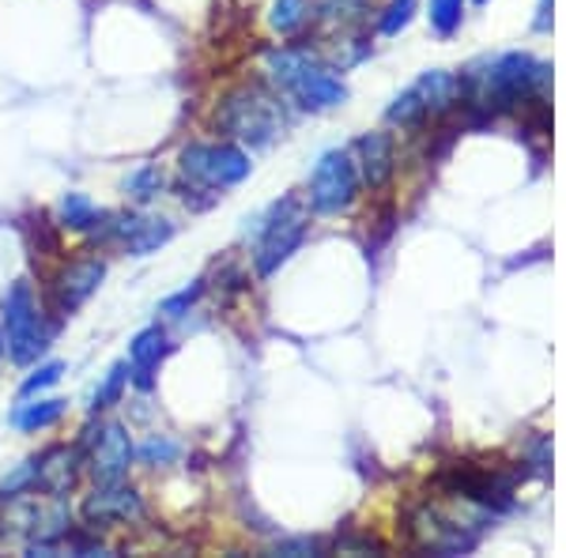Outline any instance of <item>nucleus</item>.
Returning a JSON list of instances; mask_svg holds the SVG:
<instances>
[{
    "instance_id": "18",
    "label": "nucleus",
    "mask_w": 566,
    "mask_h": 558,
    "mask_svg": "<svg viewBox=\"0 0 566 558\" xmlns=\"http://www.w3.org/2000/svg\"><path fill=\"white\" fill-rule=\"evenodd\" d=\"M65 400H34V404H23L20 411H12V427H20V430H45V427H53L61 415H65Z\"/></svg>"
},
{
    "instance_id": "4",
    "label": "nucleus",
    "mask_w": 566,
    "mask_h": 558,
    "mask_svg": "<svg viewBox=\"0 0 566 558\" xmlns=\"http://www.w3.org/2000/svg\"><path fill=\"white\" fill-rule=\"evenodd\" d=\"M4 325H0V336H4V351L15 366H31L39 355L50 347L53 328L45 325L42 306L34 298V287L27 280L12 283L4 295Z\"/></svg>"
},
{
    "instance_id": "5",
    "label": "nucleus",
    "mask_w": 566,
    "mask_h": 558,
    "mask_svg": "<svg viewBox=\"0 0 566 558\" xmlns=\"http://www.w3.org/2000/svg\"><path fill=\"white\" fill-rule=\"evenodd\" d=\"M178 170L189 189L219 193L250 178V155L239 144H189L178 155Z\"/></svg>"
},
{
    "instance_id": "23",
    "label": "nucleus",
    "mask_w": 566,
    "mask_h": 558,
    "mask_svg": "<svg viewBox=\"0 0 566 558\" xmlns=\"http://www.w3.org/2000/svg\"><path fill=\"white\" fill-rule=\"evenodd\" d=\"M412 15H416V0H389V8L381 12L378 31L381 34H400L408 23H412Z\"/></svg>"
},
{
    "instance_id": "9",
    "label": "nucleus",
    "mask_w": 566,
    "mask_h": 558,
    "mask_svg": "<svg viewBox=\"0 0 566 558\" xmlns=\"http://www.w3.org/2000/svg\"><path fill=\"white\" fill-rule=\"evenodd\" d=\"M133 438L117 419H106L84 434V464L95 483H122L133 468Z\"/></svg>"
},
{
    "instance_id": "17",
    "label": "nucleus",
    "mask_w": 566,
    "mask_h": 558,
    "mask_svg": "<svg viewBox=\"0 0 566 558\" xmlns=\"http://www.w3.org/2000/svg\"><path fill=\"white\" fill-rule=\"evenodd\" d=\"M57 219H61V227H65V231L87 234V231H95V227H98L103 212L91 204L87 193H65V197H61V204H57Z\"/></svg>"
},
{
    "instance_id": "7",
    "label": "nucleus",
    "mask_w": 566,
    "mask_h": 558,
    "mask_svg": "<svg viewBox=\"0 0 566 558\" xmlns=\"http://www.w3.org/2000/svg\"><path fill=\"white\" fill-rule=\"evenodd\" d=\"M547 80H552V72L541 61H533L528 53H506V57L491 61L488 72H472L469 84H480L483 91V103H514L517 95H533V91H541Z\"/></svg>"
},
{
    "instance_id": "20",
    "label": "nucleus",
    "mask_w": 566,
    "mask_h": 558,
    "mask_svg": "<svg viewBox=\"0 0 566 558\" xmlns=\"http://www.w3.org/2000/svg\"><path fill=\"white\" fill-rule=\"evenodd\" d=\"M125 386H129V362H117V366H109V373L103 378V386H98V389H95V397H91V408H95V411L114 408L117 400H122Z\"/></svg>"
},
{
    "instance_id": "14",
    "label": "nucleus",
    "mask_w": 566,
    "mask_h": 558,
    "mask_svg": "<svg viewBox=\"0 0 566 558\" xmlns=\"http://www.w3.org/2000/svg\"><path fill=\"white\" fill-rule=\"evenodd\" d=\"M80 464H84L80 450L50 445L42 456H34V491L65 498V494L76 491V483H80Z\"/></svg>"
},
{
    "instance_id": "12",
    "label": "nucleus",
    "mask_w": 566,
    "mask_h": 558,
    "mask_svg": "<svg viewBox=\"0 0 566 558\" xmlns=\"http://www.w3.org/2000/svg\"><path fill=\"white\" fill-rule=\"evenodd\" d=\"M84 517L87 525H129V520H140L144 517V502L140 494L133 487H125L122 483H98L95 494H87L84 502Z\"/></svg>"
},
{
    "instance_id": "2",
    "label": "nucleus",
    "mask_w": 566,
    "mask_h": 558,
    "mask_svg": "<svg viewBox=\"0 0 566 558\" xmlns=\"http://www.w3.org/2000/svg\"><path fill=\"white\" fill-rule=\"evenodd\" d=\"M283 106L261 87H239L219 103L216 109V129L250 148H264L283 133Z\"/></svg>"
},
{
    "instance_id": "21",
    "label": "nucleus",
    "mask_w": 566,
    "mask_h": 558,
    "mask_svg": "<svg viewBox=\"0 0 566 558\" xmlns=\"http://www.w3.org/2000/svg\"><path fill=\"white\" fill-rule=\"evenodd\" d=\"M461 20H464V0H431V27H434V34L450 39V34H458Z\"/></svg>"
},
{
    "instance_id": "15",
    "label": "nucleus",
    "mask_w": 566,
    "mask_h": 558,
    "mask_svg": "<svg viewBox=\"0 0 566 558\" xmlns=\"http://www.w3.org/2000/svg\"><path fill=\"white\" fill-rule=\"evenodd\" d=\"M355 170L363 173L370 189H381L397 170V155H392V140L386 133H367L355 140Z\"/></svg>"
},
{
    "instance_id": "28",
    "label": "nucleus",
    "mask_w": 566,
    "mask_h": 558,
    "mask_svg": "<svg viewBox=\"0 0 566 558\" xmlns=\"http://www.w3.org/2000/svg\"><path fill=\"white\" fill-rule=\"evenodd\" d=\"M476 4H488V0H476Z\"/></svg>"
},
{
    "instance_id": "1",
    "label": "nucleus",
    "mask_w": 566,
    "mask_h": 558,
    "mask_svg": "<svg viewBox=\"0 0 566 558\" xmlns=\"http://www.w3.org/2000/svg\"><path fill=\"white\" fill-rule=\"evenodd\" d=\"M269 76L303 109H333L348 98V87L333 69H325L314 53L291 50V45L269 53Z\"/></svg>"
},
{
    "instance_id": "3",
    "label": "nucleus",
    "mask_w": 566,
    "mask_h": 558,
    "mask_svg": "<svg viewBox=\"0 0 566 558\" xmlns=\"http://www.w3.org/2000/svg\"><path fill=\"white\" fill-rule=\"evenodd\" d=\"M12 506L4 509L0 517V536L8 539H27L31 555H50L57 539L69 536V525H72V509L65 498L57 494H45V498H8Z\"/></svg>"
},
{
    "instance_id": "26",
    "label": "nucleus",
    "mask_w": 566,
    "mask_h": 558,
    "mask_svg": "<svg viewBox=\"0 0 566 558\" xmlns=\"http://www.w3.org/2000/svg\"><path fill=\"white\" fill-rule=\"evenodd\" d=\"M170 456H178V445L167 442V438H163V442H159V438H151V442L140 450V461L151 464V468H155V464H163V461H170Z\"/></svg>"
},
{
    "instance_id": "24",
    "label": "nucleus",
    "mask_w": 566,
    "mask_h": 558,
    "mask_svg": "<svg viewBox=\"0 0 566 558\" xmlns=\"http://www.w3.org/2000/svg\"><path fill=\"white\" fill-rule=\"evenodd\" d=\"M61 373H65V362H42L39 370H34L31 378H27L23 386H20V397H34V392H42V389L57 386Z\"/></svg>"
},
{
    "instance_id": "27",
    "label": "nucleus",
    "mask_w": 566,
    "mask_h": 558,
    "mask_svg": "<svg viewBox=\"0 0 566 558\" xmlns=\"http://www.w3.org/2000/svg\"><path fill=\"white\" fill-rule=\"evenodd\" d=\"M0 351H4V336H0Z\"/></svg>"
},
{
    "instance_id": "16",
    "label": "nucleus",
    "mask_w": 566,
    "mask_h": 558,
    "mask_svg": "<svg viewBox=\"0 0 566 558\" xmlns=\"http://www.w3.org/2000/svg\"><path fill=\"white\" fill-rule=\"evenodd\" d=\"M167 355H170V340H167V333H163L159 325L136 333L133 344H129V378L140 389H148L151 386V373L159 370V362L167 359Z\"/></svg>"
},
{
    "instance_id": "11",
    "label": "nucleus",
    "mask_w": 566,
    "mask_h": 558,
    "mask_svg": "<svg viewBox=\"0 0 566 558\" xmlns=\"http://www.w3.org/2000/svg\"><path fill=\"white\" fill-rule=\"evenodd\" d=\"M106 280V261L98 257H80L65 264V269L53 276V306H57V314H76L84 302L95 295L98 287H103Z\"/></svg>"
},
{
    "instance_id": "22",
    "label": "nucleus",
    "mask_w": 566,
    "mask_h": 558,
    "mask_svg": "<svg viewBox=\"0 0 566 558\" xmlns=\"http://www.w3.org/2000/svg\"><path fill=\"white\" fill-rule=\"evenodd\" d=\"M272 27L280 34H291L306 23V0H272V12H269Z\"/></svg>"
},
{
    "instance_id": "8",
    "label": "nucleus",
    "mask_w": 566,
    "mask_h": 558,
    "mask_svg": "<svg viewBox=\"0 0 566 558\" xmlns=\"http://www.w3.org/2000/svg\"><path fill=\"white\" fill-rule=\"evenodd\" d=\"M355 189H359V170L348 151H325L310 173V208L322 215L348 212Z\"/></svg>"
},
{
    "instance_id": "6",
    "label": "nucleus",
    "mask_w": 566,
    "mask_h": 558,
    "mask_svg": "<svg viewBox=\"0 0 566 558\" xmlns=\"http://www.w3.org/2000/svg\"><path fill=\"white\" fill-rule=\"evenodd\" d=\"M303 238H306V212L295 197H287L283 204L272 208V215L261 227L258 245H253V269H258V276L269 280L272 272H280V264L303 245Z\"/></svg>"
},
{
    "instance_id": "19",
    "label": "nucleus",
    "mask_w": 566,
    "mask_h": 558,
    "mask_svg": "<svg viewBox=\"0 0 566 558\" xmlns=\"http://www.w3.org/2000/svg\"><path fill=\"white\" fill-rule=\"evenodd\" d=\"M167 189V178H163L159 167H136L129 178H125V197L136 200V204H148Z\"/></svg>"
},
{
    "instance_id": "25",
    "label": "nucleus",
    "mask_w": 566,
    "mask_h": 558,
    "mask_svg": "<svg viewBox=\"0 0 566 558\" xmlns=\"http://www.w3.org/2000/svg\"><path fill=\"white\" fill-rule=\"evenodd\" d=\"M205 295V283H193V287H186V291H178V295H170V298H163V314L167 317H181V314H189V306Z\"/></svg>"
},
{
    "instance_id": "10",
    "label": "nucleus",
    "mask_w": 566,
    "mask_h": 558,
    "mask_svg": "<svg viewBox=\"0 0 566 558\" xmlns=\"http://www.w3.org/2000/svg\"><path fill=\"white\" fill-rule=\"evenodd\" d=\"M461 84L450 76V72H423L397 103L389 106V125H419L423 117H434L442 114L446 106L458 98Z\"/></svg>"
},
{
    "instance_id": "13",
    "label": "nucleus",
    "mask_w": 566,
    "mask_h": 558,
    "mask_svg": "<svg viewBox=\"0 0 566 558\" xmlns=\"http://www.w3.org/2000/svg\"><path fill=\"white\" fill-rule=\"evenodd\" d=\"M103 238H114L125 253L133 257H148L159 245H167L175 238V223L170 219H151V215H122L106 227Z\"/></svg>"
}]
</instances>
